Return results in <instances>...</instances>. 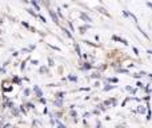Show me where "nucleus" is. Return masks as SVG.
<instances>
[{
	"instance_id": "f03ea898",
	"label": "nucleus",
	"mask_w": 152,
	"mask_h": 128,
	"mask_svg": "<svg viewBox=\"0 0 152 128\" xmlns=\"http://www.w3.org/2000/svg\"><path fill=\"white\" fill-rule=\"evenodd\" d=\"M35 91H36L37 96H43V93H41V91H40V89H39V87H35Z\"/></svg>"
},
{
	"instance_id": "7ed1b4c3",
	"label": "nucleus",
	"mask_w": 152,
	"mask_h": 128,
	"mask_svg": "<svg viewBox=\"0 0 152 128\" xmlns=\"http://www.w3.org/2000/svg\"><path fill=\"white\" fill-rule=\"evenodd\" d=\"M81 17L84 19V20H87V21H91V19H89V17H87V16H85L84 13H81Z\"/></svg>"
},
{
	"instance_id": "f257e3e1",
	"label": "nucleus",
	"mask_w": 152,
	"mask_h": 128,
	"mask_svg": "<svg viewBox=\"0 0 152 128\" xmlns=\"http://www.w3.org/2000/svg\"><path fill=\"white\" fill-rule=\"evenodd\" d=\"M49 13H51V16H52L53 21H55V23H57V17H56V15L53 13V11H49Z\"/></svg>"
},
{
	"instance_id": "20e7f679",
	"label": "nucleus",
	"mask_w": 152,
	"mask_h": 128,
	"mask_svg": "<svg viewBox=\"0 0 152 128\" xmlns=\"http://www.w3.org/2000/svg\"><path fill=\"white\" fill-rule=\"evenodd\" d=\"M59 128H64V125H61V124H59Z\"/></svg>"
}]
</instances>
